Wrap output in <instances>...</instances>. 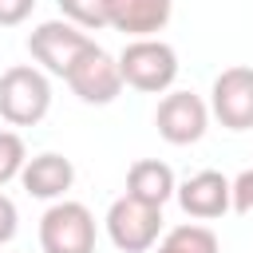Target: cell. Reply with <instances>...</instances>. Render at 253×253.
<instances>
[{"label": "cell", "mask_w": 253, "mask_h": 253, "mask_svg": "<svg viewBox=\"0 0 253 253\" xmlns=\"http://www.w3.org/2000/svg\"><path fill=\"white\" fill-rule=\"evenodd\" d=\"M51 107V83L40 67L16 63L0 75V119L12 126H36Z\"/></svg>", "instance_id": "6da1fadb"}, {"label": "cell", "mask_w": 253, "mask_h": 253, "mask_svg": "<svg viewBox=\"0 0 253 253\" xmlns=\"http://www.w3.org/2000/svg\"><path fill=\"white\" fill-rule=\"evenodd\" d=\"M119 71H123L126 87L158 95L178 79V51L170 43L154 40V36H142V40H130L119 51Z\"/></svg>", "instance_id": "7a4b0ae2"}, {"label": "cell", "mask_w": 253, "mask_h": 253, "mask_svg": "<svg viewBox=\"0 0 253 253\" xmlns=\"http://www.w3.org/2000/svg\"><path fill=\"white\" fill-rule=\"evenodd\" d=\"M43 253H95V217L83 202H55L40 217Z\"/></svg>", "instance_id": "3957f363"}, {"label": "cell", "mask_w": 253, "mask_h": 253, "mask_svg": "<svg viewBox=\"0 0 253 253\" xmlns=\"http://www.w3.org/2000/svg\"><path fill=\"white\" fill-rule=\"evenodd\" d=\"M162 229V206L138 202L134 194H123L107 210V233L123 253H146L158 241Z\"/></svg>", "instance_id": "277c9868"}, {"label": "cell", "mask_w": 253, "mask_h": 253, "mask_svg": "<svg viewBox=\"0 0 253 253\" xmlns=\"http://www.w3.org/2000/svg\"><path fill=\"white\" fill-rule=\"evenodd\" d=\"M91 43H95V40H91L87 32H79V24H71V20H43V24L28 36L32 59H36L43 71L63 75V79H67V71L75 67V59H79Z\"/></svg>", "instance_id": "5b68a950"}, {"label": "cell", "mask_w": 253, "mask_h": 253, "mask_svg": "<svg viewBox=\"0 0 253 253\" xmlns=\"http://www.w3.org/2000/svg\"><path fill=\"white\" fill-rule=\"evenodd\" d=\"M67 87H71L83 103H95V107L115 103V99H119V91H123L119 59H115V55H107L99 43H91V47L75 59V67L67 71Z\"/></svg>", "instance_id": "8992f818"}, {"label": "cell", "mask_w": 253, "mask_h": 253, "mask_svg": "<svg viewBox=\"0 0 253 253\" xmlns=\"http://www.w3.org/2000/svg\"><path fill=\"white\" fill-rule=\"evenodd\" d=\"M206 123H210V111H206V103L194 91H170L158 103V111H154V126H158V134L170 146L198 142L206 134Z\"/></svg>", "instance_id": "52a82bcc"}, {"label": "cell", "mask_w": 253, "mask_h": 253, "mask_svg": "<svg viewBox=\"0 0 253 253\" xmlns=\"http://www.w3.org/2000/svg\"><path fill=\"white\" fill-rule=\"evenodd\" d=\"M210 107L229 130H253V67H225L213 79Z\"/></svg>", "instance_id": "ba28073f"}, {"label": "cell", "mask_w": 253, "mask_h": 253, "mask_svg": "<svg viewBox=\"0 0 253 253\" xmlns=\"http://www.w3.org/2000/svg\"><path fill=\"white\" fill-rule=\"evenodd\" d=\"M178 206L198 221H213L225 210H233V182L217 170H202L178 186Z\"/></svg>", "instance_id": "9c48e42d"}, {"label": "cell", "mask_w": 253, "mask_h": 253, "mask_svg": "<svg viewBox=\"0 0 253 253\" xmlns=\"http://www.w3.org/2000/svg\"><path fill=\"white\" fill-rule=\"evenodd\" d=\"M170 8L174 0H107V28L142 40L166 28Z\"/></svg>", "instance_id": "30bf717a"}, {"label": "cell", "mask_w": 253, "mask_h": 253, "mask_svg": "<svg viewBox=\"0 0 253 253\" xmlns=\"http://www.w3.org/2000/svg\"><path fill=\"white\" fill-rule=\"evenodd\" d=\"M20 182H24V190H28L32 198L51 202V198H63V194L71 190V182H75V166H71L63 154H51V150H47V154H36V158L24 162Z\"/></svg>", "instance_id": "8fae6325"}, {"label": "cell", "mask_w": 253, "mask_h": 253, "mask_svg": "<svg viewBox=\"0 0 253 253\" xmlns=\"http://www.w3.org/2000/svg\"><path fill=\"white\" fill-rule=\"evenodd\" d=\"M174 170L158 158H138L130 170H126V194H134L138 202H150V206H166L170 194H174Z\"/></svg>", "instance_id": "7c38bea8"}, {"label": "cell", "mask_w": 253, "mask_h": 253, "mask_svg": "<svg viewBox=\"0 0 253 253\" xmlns=\"http://www.w3.org/2000/svg\"><path fill=\"white\" fill-rule=\"evenodd\" d=\"M154 253H217V233L210 225H178L158 241Z\"/></svg>", "instance_id": "4fadbf2b"}, {"label": "cell", "mask_w": 253, "mask_h": 253, "mask_svg": "<svg viewBox=\"0 0 253 253\" xmlns=\"http://www.w3.org/2000/svg\"><path fill=\"white\" fill-rule=\"evenodd\" d=\"M59 12L79 28H107V0H59Z\"/></svg>", "instance_id": "5bb4252c"}, {"label": "cell", "mask_w": 253, "mask_h": 253, "mask_svg": "<svg viewBox=\"0 0 253 253\" xmlns=\"http://www.w3.org/2000/svg\"><path fill=\"white\" fill-rule=\"evenodd\" d=\"M24 162H28V154H24V138H20L16 130H0V186L12 182V178H20Z\"/></svg>", "instance_id": "9a60e30c"}, {"label": "cell", "mask_w": 253, "mask_h": 253, "mask_svg": "<svg viewBox=\"0 0 253 253\" xmlns=\"http://www.w3.org/2000/svg\"><path fill=\"white\" fill-rule=\"evenodd\" d=\"M233 210L245 221H253V170H241L233 178Z\"/></svg>", "instance_id": "2e32d148"}, {"label": "cell", "mask_w": 253, "mask_h": 253, "mask_svg": "<svg viewBox=\"0 0 253 253\" xmlns=\"http://www.w3.org/2000/svg\"><path fill=\"white\" fill-rule=\"evenodd\" d=\"M36 0H0V28H16L32 16Z\"/></svg>", "instance_id": "e0dca14e"}, {"label": "cell", "mask_w": 253, "mask_h": 253, "mask_svg": "<svg viewBox=\"0 0 253 253\" xmlns=\"http://www.w3.org/2000/svg\"><path fill=\"white\" fill-rule=\"evenodd\" d=\"M16 221H20V217H16V202H12L8 194H0V245L16 237Z\"/></svg>", "instance_id": "ac0fdd59"}]
</instances>
